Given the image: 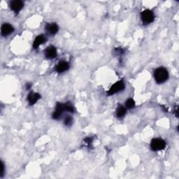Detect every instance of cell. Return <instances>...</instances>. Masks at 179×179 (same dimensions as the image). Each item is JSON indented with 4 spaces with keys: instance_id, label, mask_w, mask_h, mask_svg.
Returning <instances> with one entry per match:
<instances>
[{
    "instance_id": "6da1fadb",
    "label": "cell",
    "mask_w": 179,
    "mask_h": 179,
    "mask_svg": "<svg viewBox=\"0 0 179 179\" xmlns=\"http://www.w3.org/2000/svg\"><path fill=\"white\" fill-rule=\"evenodd\" d=\"M64 111H68L71 112V113H74V106H73L71 103L69 102H67L65 103H57L55 108V111L53 114V119L55 120L60 119V116L62 115Z\"/></svg>"
},
{
    "instance_id": "7a4b0ae2",
    "label": "cell",
    "mask_w": 179,
    "mask_h": 179,
    "mask_svg": "<svg viewBox=\"0 0 179 179\" xmlns=\"http://www.w3.org/2000/svg\"><path fill=\"white\" fill-rule=\"evenodd\" d=\"M154 77L158 83H163L169 78V73L164 67H159L155 69L154 72Z\"/></svg>"
},
{
    "instance_id": "3957f363",
    "label": "cell",
    "mask_w": 179,
    "mask_h": 179,
    "mask_svg": "<svg viewBox=\"0 0 179 179\" xmlns=\"http://www.w3.org/2000/svg\"><path fill=\"white\" fill-rule=\"evenodd\" d=\"M141 18L142 22H144V25H148L153 22L155 20V15L152 11L150 10H144L141 13Z\"/></svg>"
},
{
    "instance_id": "277c9868",
    "label": "cell",
    "mask_w": 179,
    "mask_h": 179,
    "mask_svg": "<svg viewBox=\"0 0 179 179\" xmlns=\"http://www.w3.org/2000/svg\"><path fill=\"white\" fill-rule=\"evenodd\" d=\"M150 147L151 149L154 151L163 150L166 147V142L159 138L153 139L150 143Z\"/></svg>"
},
{
    "instance_id": "5b68a950",
    "label": "cell",
    "mask_w": 179,
    "mask_h": 179,
    "mask_svg": "<svg viewBox=\"0 0 179 179\" xmlns=\"http://www.w3.org/2000/svg\"><path fill=\"white\" fill-rule=\"evenodd\" d=\"M125 89V84L122 80L117 81L116 83L114 84L113 86H111V88L109 89L107 94L108 95L114 94L115 93H117L120 91H122V90Z\"/></svg>"
},
{
    "instance_id": "8992f818",
    "label": "cell",
    "mask_w": 179,
    "mask_h": 179,
    "mask_svg": "<svg viewBox=\"0 0 179 179\" xmlns=\"http://www.w3.org/2000/svg\"><path fill=\"white\" fill-rule=\"evenodd\" d=\"M24 6V3L21 0H14L12 1L10 4L11 8L16 13H18L21 11Z\"/></svg>"
},
{
    "instance_id": "52a82bcc",
    "label": "cell",
    "mask_w": 179,
    "mask_h": 179,
    "mask_svg": "<svg viewBox=\"0 0 179 179\" xmlns=\"http://www.w3.org/2000/svg\"><path fill=\"white\" fill-rule=\"evenodd\" d=\"M14 31V28L12 25L8 23H5L2 25L1 28V33L3 36H6L9 35Z\"/></svg>"
},
{
    "instance_id": "ba28073f",
    "label": "cell",
    "mask_w": 179,
    "mask_h": 179,
    "mask_svg": "<svg viewBox=\"0 0 179 179\" xmlns=\"http://www.w3.org/2000/svg\"><path fill=\"white\" fill-rule=\"evenodd\" d=\"M69 68V64L65 61H61L57 66H56L55 70L58 73H62L68 70Z\"/></svg>"
},
{
    "instance_id": "9c48e42d",
    "label": "cell",
    "mask_w": 179,
    "mask_h": 179,
    "mask_svg": "<svg viewBox=\"0 0 179 179\" xmlns=\"http://www.w3.org/2000/svg\"><path fill=\"white\" fill-rule=\"evenodd\" d=\"M45 54L48 59H53L57 57V50L54 46H49L46 50Z\"/></svg>"
},
{
    "instance_id": "30bf717a",
    "label": "cell",
    "mask_w": 179,
    "mask_h": 179,
    "mask_svg": "<svg viewBox=\"0 0 179 179\" xmlns=\"http://www.w3.org/2000/svg\"><path fill=\"white\" fill-rule=\"evenodd\" d=\"M40 98L41 96L39 94L36 92H30L27 97V100L30 105H34Z\"/></svg>"
},
{
    "instance_id": "8fae6325",
    "label": "cell",
    "mask_w": 179,
    "mask_h": 179,
    "mask_svg": "<svg viewBox=\"0 0 179 179\" xmlns=\"http://www.w3.org/2000/svg\"><path fill=\"white\" fill-rule=\"evenodd\" d=\"M46 29L48 33L51 35H54L58 32L59 27L57 24L51 23V24H48L46 27Z\"/></svg>"
},
{
    "instance_id": "7c38bea8",
    "label": "cell",
    "mask_w": 179,
    "mask_h": 179,
    "mask_svg": "<svg viewBox=\"0 0 179 179\" xmlns=\"http://www.w3.org/2000/svg\"><path fill=\"white\" fill-rule=\"evenodd\" d=\"M46 38L45 37L44 35H39L38 36H36L34 41V43H33V48H34L36 49L41 44H44V42H46Z\"/></svg>"
},
{
    "instance_id": "4fadbf2b",
    "label": "cell",
    "mask_w": 179,
    "mask_h": 179,
    "mask_svg": "<svg viewBox=\"0 0 179 179\" xmlns=\"http://www.w3.org/2000/svg\"><path fill=\"white\" fill-rule=\"evenodd\" d=\"M126 114V108L123 106L120 105L116 110V116L118 117H122Z\"/></svg>"
},
{
    "instance_id": "5bb4252c",
    "label": "cell",
    "mask_w": 179,
    "mask_h": 179,
    "mask_svg": "<svg viewBox=\"0 0 179 179\" xmlns=\"http://www.w3.org/2000/svg\"><path fill=\"white\" fill-rule=\"evenodd\" d=\"M125 105L127 106V108L131 109L134 107V106H135V102H134L133 99H128L125 103Z\"/></svg>"
},
{
    "instance_id": "9a60e30c",
    "label": "cell",
    "mask_w": 179,
    "mask_h": 179,
    "mask_svg": "<svg viewBox=\"0 0 179 179\" xmlns=\"http://www.w3.org/2000/svg\"><path fill=\"white\" fill-rule=\"evenodd\" d=\"M64 125L67 127H70L72 125V122H73V119L71 116H67L66 118L64 119Z\"/></svg>"
},
{
    "instance_id": "2e32d148",
    "label": "cell",
    "mask_w": 179,
    "mask_h": 179,
    "mask_svg": "<svg viewBox=\"0 0 179 179\" xmlns=\"http://www.w3.org/2000/svg\"><path fill=\"white\" fill-rule=\"evenodd\" d=\"M2 172H1V177H3L4 176V164L3 162H2Z\"/></svg>"
}]
</instances>
